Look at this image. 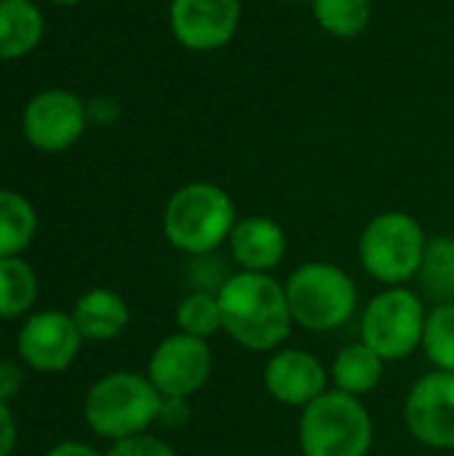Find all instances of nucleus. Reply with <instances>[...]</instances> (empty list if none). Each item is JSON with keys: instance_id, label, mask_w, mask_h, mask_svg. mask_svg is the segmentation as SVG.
<instances>
[{"instance_id": "1", "label": "nucleus", "mask_w": 454, "mask_h": 456, "mask_svg": "<svg viewBox=\"0 0 454 456\" xmlns=\"http://www.w3.org/2000/svg\"><path fill=\"white\" fill-rule=\"evenodd\" d=\"M222 334L249 353H276L292 334L286 289L276 275L238 270L219 291Z\"/></svg>"}, {"instance_id": "2", "label": "nucleus", "mask_w": 454, "mask_h": 456, "mask_svg": "<svg viewBox=\"0 0 454 456\" xmlns=\"http://www.w3.org/2000/svg\"><path fill=\"white\" fill-rule=\"evenodd\" d=\"M235 222L238 211L233 198L214 182L179 187L163 208V235L171 248L187 256L219 251Z\"/></svg>"}, {"instance_id": "3", "label": "nucleus", "mask_w": 454, "mask_h": 456, "mask_svg": "<svg viewBox=\"0 0 454 456\" xmlns=\"http://www.w3.org/2000/svg\"><path fill=\"white\" fill-rule=\"evenodd\" d=\"M163 395L136 371H112L96 379L83 401V419L88 430L110 444L147 433L158 425Z\"/></svg>"}, {"instance_id": "4", "label": "nucleus", "mask_w": 454, "mask_h": 456, "mask_svg": "<svg viewBox=\"0 0 454 456\" xmlns=\"http://www.w3.org/2000/svg\"><path fill=\"white\" fill-rule=\"evenodd\" d=\"M286 299L294 326L310 334H329L343 329L356 307L359 289L351 273L332 262H305L286 281Z\"/></svg>"}, {"instance_id": "5", "label": "nucleus", "mask_w": 454, "mask_h": 456, "mask_svg": "<svg viewBox=\"0 0 454 456\" xmlns=\"http://www.w3.org/2000/svg\"><path fill=\"white\" fill-rule=\"evenodd\" d=\"M302 456H369L375 422L361 398L326 390L300 414Z\"/></svg>"}, {"instance_id": "6", "label": "nucleus", "mask_w": 454, "mask_h": 456, "mask_svg": "<svg viewBox=\"0 0 454 456\" xmlns=\"http://www.w3.org/2000/svg\"><path fill=\"white\" fill-rule=\"evenodd\" d=\"M428 235L404 211H383L367 222L359 238V262L383 286H407L417 278Z\"/></svg>"}, {"instance_id": "7", "label": "nucleus", "mask_w": 454, "mask_h": 456, "mask_svg": "<svg viewBox=\"0 0 454 456\" xmlns=\"http://www.w3.org/2000/svg\"><path fill=\"white\" fill-rule=\"evenodd\" d=\"M428 305L407 286H385L375 294L361 315V342L385 363L415 355L423 345Z\"/></svg>"}, {"instance_id": "8", "label": "nucleus", "mask_w": 454, "mask_h": 456, "mask_svg": "<svg viewBox=\"0 0 454 456\" xmlns=\"http://www.w3.org/2000/svg\"><path fill=\"white\" fill-rule=\"evenodd\" d=\"M214 369V355L206 339L182 331L161 339L147 361V379L163 398H193L203 390Z\"/></svg>"}, {"instance_id": "9", "label": "nucleus", "mask_w": 454, "mask_h": 456, "mask_svg": "<svg viewBox=\"0 0 454 456\" xmlns=\"http://www.w3.org/2000/svg\"><path fill=\"white\" fill-rule=\"evenodd\" d=\"M83 337L70 313L35 310L16 334V350L27 369L40 374L67 371L80 355Z\"/></svg>"}, {"instance_id": "10", "label": "nucleus", "mask_w": 454, "mask_h": 456, "mask_svg": "<svg viewBox=\"0 0 454 456\" xmlns=\"http://www.w3.org/2000/svg\"><path fill=\"white\" fill-rule=\"evenodd\" d=\"M409 436L436 452L454 449V371L423 374L404 401Z\"/></svg>"}, {"instance_id": "11", "label": "nucleus", "mask_w": 454, "mask_h": 456, "mask_svg": "<svg viewBox=\"0 0 454 456\" xmlns=\"http://www.w3.org/2000/svg\"><path fill=\"white\" fill-rule=\"evenodd\" d=\"M88 107L64 88H48L32 96L21 115L24 139L40 152H64L86 131Z\"/></svg>"}, {"instance_id": "12", "label": "nucleus", "mask_w": 454, "mask_h": 456, "mask_svg": "<svg viewBox=\"0 0 454 456\" xmlns=\"http://www.w3.org/2000/svg\"><path fill=\"white\" fill-rule=\"evenodd\" d=\"M169 24L177 43L187 51H219L238 32L241 0H171Z\"/></svg>"}, {"instance_id": "13", "label": "nucleus", "mask_w": 454, "mask_h": 456, "mask_svg": "<svg viewBox=\"0 0 454 456\" xmlns=\"http://www.w3.org/2000/svg\"><path fill=\"white\" fill-rule=\"evenodd\" d=\"M262 382L276 403L302 411L329 390V369L308 350L278 347L265 363Z\"/></svg>"}, {"instance_id": "14", "label": "nucleus", "mask_w": 454, "mask_h": 456, "mask_svg": "<svg viewBox=\"0 0 454 456\" xmlns=\"http://www.w3.org/2000/svg\"><path fill=\"white\" fill-rule=\"evenodd\" d=\"M225 246L235 270L273 275L286 256V232L270 216H244L235 222Z\"/></svg>"}, {"instance_id": "15", "label": "nucleus", "mask_w": 454, "mask_h": 456, "mask_svg": "<svg viewBox=\"0 0 454 456\" xmlns=\"http://www.w3.org/2000/svg\"><path fill=\"white\" fill-rule=\"evenodd\" d=\"M70 315L80 337L88 342H110L120 337L131 321L128 302L118 291L104 289V286H96L80 294Z\"/></svg>"}, {"instance_id": "16", "label": "nucleus", "mask_w": 454, "mask_h": 456, "mask_svg": "<svg viewBox=\"0 0 454 456\" xmlns=\"http://www.w3.org/2000/svg\"><path fill=\"white\" fill-rule=\"evenodd\" d=\"M383 374H385V361L361 339L340 347L329 366V382L334 385L332 390H340L353 398H364L375 393L383 382Z\"/></svg>"}, {"instance_id": "17", "label": "nucleus", "mask_w": 454, "mask_h": 456, "mask_svg": "<svg viewBox=\"0 0 454 456\" xmlns=\"http://www.w3.org/2000/svg\"><path fill=\"white\" fill-rule=\"evenodd\" d=\"M43 37V13L32 0H0V61L27 56Z\"/></svg>"}, {"instance_id": "18", "label": "nucleus", "mask_w": 454, "mask_h": 456, "mask_svg": "<svg viewBox=\"0 0 454 456\" xmlns=\"http://www.w3.org/2000/svg\"><path fill=\"white\" fill-rule=\"evenodd\" d=\"M420 297L431 299L433 305L454 302V238L452 235H433L428 238L420 270H417Z\"/></svg>"}, {"instance_id": "19", "label": "nucleus", "mask_w": 454, "mask_h": 456, "mask_svg": "<svg viewBox=\"0 0 454 456\" xmlns=\"http://www.w3.org/2000/svg\"><path fill=\"white\" fill-rule=\"evenodd\" d=\"M37 275L32 265H27L21 256H5L0 259V318H21L29 315L37 302Z\"/></svg>"}, {"instance_id": "20", "label": "nucleus", "mask_w": 454, "mask_h": 456, "mask_svg": "<svg viewBox=\"0 0 454 456\" xmlns=\"http://www.w3.org/2000/svg\"><path fill=\"white\" fill-rule=\"evenodd\" d=\"M35 230L37 214L32 203L13 190H0V259L21 256V251L32 243Z\"/></svg>"}, {"instance_id": "21", "label": "nucleus", "mask_w": 454, "mask_h": 456, "mask_svg": "<svg viewBox=\"0 0 454 456\" xmlns=\"http://www.w3.org/2000/svg\"><path fill=\"white\" fill-rule=\"evenodd\" d=\"M316 24L332 37H359L372 19V0H313L310 3Z\"/></svg>"}, {"instance_id": "22", "label": "nucleus", "mask_w": 454, "mask_h": 456, "mask_svg": "<svg viewBox=\"0 0 454 456\" xmlns=\"http://www.w3.org/2000/svg\"><path fill=\"white\" fill-rule=\"evenodd\" d=\"M423 355L439 371H454V302L433 305L425 318Z\"/></svg>"}, {"instance_id": "23", "label": "nucleus", "mask_w": 454, "mask_h": 456, "mask_svg": "<svg viewBox=\"0 0 454 456\" xmlns=\"http://www.w3.org/2000/svg\"><path fill=\"white\" fill-rule=\"evenodd\" d=\"M177 329L187 337L195 339H211L214 334L222 331V310H219V297L206 294V291H190L179 305H177Z\"/></svg>"}, {"instance_id": "24", "label": "nucleus", "mask_w": 454, "mask_h": 456, "mask_svg": "<svg viewBox=\"0 0 454 456\" xmlns=\"http://www.w3.org/2000/svg\"><path fill=\"white\" fill-rule=\"evenodd\" d=\"M235 265L230 256L219 254V251H209V254H198V256H187V267H185V281L190 286V291H206V294H217L227 286V281L235 275Z\"/></svg>"}, {"instance_id": "25", "label": "nucleus", "mask_w": 454, "mask_h": 456, "mask_svg": "<svg viewBox=\"0 0 454 456\" xmlns=\"http://www.w3.org/2000/svg\"><path fill=\"white\" fill-rule=\"evenodd\" d=\"M104 456H177V452L169 441L150 436V433H139V436L115 441Z\"/></svg>"}, {"instance_id": "26", "label": "nucleus", "mask_w": 454, "mask_h": 456, "mask_svg": "<svg viewBox=\"0 0 454 456\" xmlns=\"http://www.w3.org/2000/svg\"><path fill=\"white\" fill-rule=\"evenodd\" d=\"M190 422V398H163L158 411V425L163 428H182Z\"/></svg>"}, {"instance_id": "27", "label": "nucleus", "mask_w": 454, "mask_h": 456, "mask_svg": "<svg viewBox=\"0 0 454 456\" xmlns=\"http://www.w3.org/2000/svg\"><path fill=\"white\" fill-rule=\"evenodd\" d=\"M24 387V371L19 363L11 361H0V401L11 403Z\"/></svg>"}, {"instance_id": "28", "label": "nucleus", "mask_w": 454, "mask_h": 456, "mask_svg": "<svg viewBox=\"0 0 454 456\" xmlns=\"http://www.w3.org/2000/svg\"><path fill=\"white\" fill-rule=\"evenodd\" d=\"M16 438H19V428H16V419L11 414V406L0 401V456L13 454Z\"/></svg>"}, {"instance_id": "29", "label": "nucleus", "mask_w": 454, "mask_h": 456, "mask_svg": "<svg viewBox=\"0 0 454 456\" xmlns=\"http://www.w3.org/2000/svg\"><path fill=\"white\" fill-rule=\"evenodd\" d=\"M45 456H104V454H99L94 446H88V444H83V441H62V444L51 446Z\"/></svg>"}, {"instance_id": "30", "label": "nucleus", "mask_w": 454, "mask_h": 456, "mask_svg": "<svg viewBox=\"0 0 454 456\" xmlns=\"http://www.w3.org/2000/svg\"><path fill=\"white\" fill-rule=\"evenodd\" d=\"M51 3H56V5H78L83 0H51Z\"/></svg>"}, {"instance_id": "31", "label": "nucleus", "mask_w": 454, "mask_h": 456, "mask_svg": "<svg viewBox=\"0 0 454 456\" xmlns=\"http://www.w3.org/2000/svg\"><path fill=\"white\" fill-rule=\"evenodd\" d=\"M286 3H313V0H286Z\"/></svg>"}]
</instances>
